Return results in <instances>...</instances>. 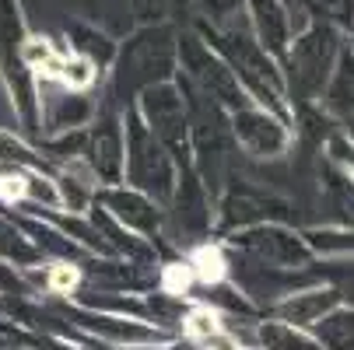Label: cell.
Wrapping results in <instances>:
<instances>
[{"label": "cell", "mask_w": 354, "mask_h": 350, "mask_svg": "<svg viewBox=\"0 0 354 350\" xmlns=\"http://www.w3.org/2000/svg\"><path fill=\"white\" fill-rule=\"evenodd\" d=\"M53 84H57V91H49V98H39L42 133L57 137V133H71V130L91 126V119L98 116V102H91L88 91L67 88L60 81H53Z\"/></svg>", "instance_id": "9"}, {"label": "cell", "mask_w": 354, "mask_h": 350, "mask_svg": "<svg viewBox=\"0 0 354 350\" xmlns=\"http://www.w3.org/2000/svg\"><path fill=\"white\" fill-rule=\"evenodd\" d=\"M95 204H102L127 231H133V235H140L147 242L158 238V231H162V224L169 217L162 204H155L147 193H140V189H133L127 182H120V186H98L95 189Z\"/></svg>", "instance_id": "7"}, {"label": "cell", "mask_w": 354, "mask_h": 350, "mask_svg": "<svg viewBox=\"0 0 354 350\" xmlns=\"http://www.w3.org/2000/svg\"><path fill=\"white\" fill-rule=\"evenodd\" d=\"M88 172L102 186H120L127 172V130H123V113H98L91 119L88 140H84V158Z\"/></svg>", "instance_id": "6"}, {"label": "cell", "mask_w": 354, "mask_h": 350, "mask_svg": "<svg viewBox=\"0 0 354 350\" xmlns=\"http://www.w3.org/2000/svg\"><path fill=\"white\" fill-rule=\"evenodd\" d=\"M176 53H179V64L186 70V81L204 91L207 98L221 106H232V109H242V91H239V77L235 70H228V64L211 53V42L204 35H176Z\"/></svg>", "instance_id": "5"}, {"label": "cell", "mask_w": 354, "mask_h": 350, "mask_svg": "<svg viewBox=\"0 0 354 350\" xmlns=\"http://www.w3.org/2000/svg\"><path fill=\"white\" fill-rule=\"evenodd\" d=\"M235 4H239V0H200V8H204L207 14H214V18H225Z\"/></svg>", "instance_id": "17"}, {"label": "cell", "mask_w": 354, "mask_h": 350, "mask_svg": "<svg viewBox=\"0 0 354 350\" xmlns=\"http://www.w3.org/2000/svg\"><path fill=\"white\" fill-rule=\"evenodd\" d=\"M232 130L239 137V144L245 151H257V155H267L270 140L281 144V133L274 130V119H267L263 113H249V109H235L232 116Z\"/></svg>", "instance_id": "12"}, {"label": "cell", "mask_w": 354, "mask_h": 350, "mask_svg": "<svg viewBox=\"0 0 354 350\" xmlns=\"http://www.w3.org/2000/svg\"><path fill=\"white\" fill-rule=\"evenodd\" d=\"M0 165H25V168H39V172H46L49 162L35 151L32 144H25L18 133L0 130Z\"/></svg>", "instance_id": "14"}, {"label": "cell", "mask_w": 354, "mask_h": 350, "mask_svg": "<svg viewBox=\"0 0 354 350\" xmlns=\"http://www.w3.org/2000/svg\"><path fill=\"white\" fill-rule=\"evenodd\" d=\"M0 260L32 270V266L42 263V249H39L32 238H25V231H21L15 221L0 217Z\"/></svg>", "instance_id": "13"}, {"label": "cell", "mask_w": 354, "mask_h": 350, "mask_svg": "<svg viewBox=\"0 0 354 350\" xmlns=\"http://www.w3.org/2000/svg\"><path fill=\"white\" fill-rule=\"evenodd\" d=\"M189 0H130V11L147 25H169L176 14L186 11Z\"/></svg>", "instance_id": "15"}, {"label": "cell", "mask_w": 354, "mask_h": 350, "mask_svg": "<svg viewBox=\"0 0 354 350\" xmlns=\"http://www.w3.org/2000/svg\"><path fill=\"white\" fill-rule=\"evenodd\" d=\"M176 67H179L176 28L172 25H147L116 49L113 70H109L113 98H120L123 106H130L144 88L172 81Z\"/></svg>", "instance_id": "1"}, {"label": "cell", "mask_w": 354, "mask_h": 350, "mask_svg": "<svg viewBox=\"0 0 354 350\" xmlns=\"http://www.w3.org/2000/svg\"><path fill=\"white\" fill-rule=\"evenodd\" d=\"M186 266L193 273V284L200 287H221L228 280V260H225V249L214 242H200L189 249Z\"/></svg>", "instance_id": "11"}, {"label": "cell", "mask_w": 354, "mask_h": 350, "mask_svg": "<svg viewBox=\"0 0 354 350\" xmlns=\"http://www.w3.org/2000/svg\"><path fill=\"white\" fill-rule=\"evenodd\" d=\"M165 211H172L179 235H186V238H207L211 235V193L200 182V175L193 172L189 162L179 165L176 193H172Z\"/></svg>", "instance_id": "8"}, {"label": "cell", "mask_w": 354, "mask_h": 350, "mask_svg": "<svg viewBox=\"0 0 354 350\" xmlns=\"http://www.w3.org/2000/svg\"><path fill=\"white\" fill-rule=\"evenodd\" d=\"M0 294H32L28 291V284H25V277L11 266V263H4V260H0Z\"/></svg>", "instance_id": "16"}, {"label": "cell", "mask_w": 354, "mask_h": 350, "mask_svg": "<svg viewBox=\"0 0 354 350\" xmlns=\"http://www.w3.org/2000/svg\"><path fill=\"white\" fill-rule=\"evenodd\" d=\"M67 39H71V53L84 57L98 74L106 67H113V57H116V46L106 32H98L91 25H81V21H71L67 25Z\"/></svg>", "instance_id": "10"}, {"label": "cell", "mask_w": 354, "mask_h": 350, "mask_svg": "<svg viewBox=\"0 0 354 350\" xmlns=\"http://www.w3.org/2000/svg\"><path fill=\"white\" fill-rule=\"evenodd\" d=\"M133 102L147 130L169 147L179 165H186L189 162V109H186V91L176 84V77L144 88Z\"/></svg>", "instance_id": "4"}, {"label": "cell", "mask_w": 354, "mask_h": 350, "mask_svg": "<svg viewBox=\"0 0 354 350\" xmlns=\"http://www.w3.org/2000/svg\"><path fill=\"white\" fill-rule=\"evenodd\" d=\"M123 130H127V172L123 182L147 193L155 204L169 207V200L176 193V179H179V162L172 158L169 147L147 130V123L140 119L137 106H123Z\"/></svg>", "instance_id": "2"}, {"label": "cell", "mask_w": 354, "mask_h": 350, "mask_svg": "<svg viewBox=\"0 0 354 350\" xmlns=\"http://www.w3.org/2000/svg\"><path fill=\"white\" fill-rule=\"evenodd\" d=\"M25 21L18 11V0H0V81H4L11 106L21 119V130L39 137L42 133V113H39V81L32 67L21 60L25 42Z\"/></svg>", "instance_id": "3"}]
</instances>
